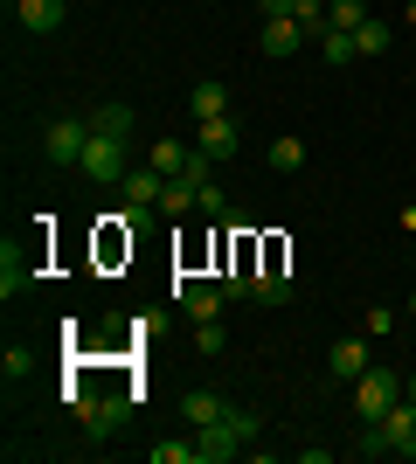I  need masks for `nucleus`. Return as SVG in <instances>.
I'll return each instance as SVG.
<instances>
[{
    "label": "nucleus",
    "mask_w": 416,
    "mask_h": 464,
    "mask_svg": "<svg viewBox=\"0 0 416 464\" xmlns=\"http://www.w3.org/2000/svg\"><path fill=\"white\" fill-rule=\"evenodd\" d=\"M257 430H264L257 409H229V416H216L208 430H195V437H201V464H229L250 437H257Z\"/></svg>",
    "instance_id": "obj_1"
},
{
    "label": "nucleus",
    "mask_w": 416,
    "mask_h": 464,
    "mask_svg": "<svg viewBox=\"0 0 416 464\" xmlns=\"http://www.w3.org/2000/svg\"><path fill=\"white\" fill-rule=\"evenodd\" d=\"M347 388H354V416H361V423H382V416L402 402V388H410V382L389 374V368H368L361 382H347Z\"/></svg>",
    "instance_id": "obj_2"
},
{
    "label": "nucleus",
    "mask_w": 416,
    "mask_h": 464,
    "mask_svg": "<svg viewBox=\"0 0 416 464\" xmlns=\"http://www.w3.org/2000/svg\"><path fill=\"white\" fill-rule=\"evenodd\" d=\"M35 285H42V250L35 243H7L0 250V298L15 305L21 291H35Z\"/></svg>",
    "instance_id": "obj_3"
},
{
    "label": "nucleus",
    "mask_w": 416,
    "mask_h": 464,
    "mask_svg": "<svg viewBox=\"0 0 416 464\" xmlns=\"http://www.w3.org/2000/svg\"><path fill=\"white\" fill-rule=\"evenodd\" d=\"M83 146H91V118H56V125H42V153L56 160V167H83Z\"/></svg>",
    "instance_id": "obj_4"
},
{
    "label": "nucleus",
    "mask_w": 416,
    "mask_h": 464,
    "mask_svg": "<svg viewBox=\"0 0 416 464\" xmlns=\"http://www.w3.org/2000/svg\"><path fill=\"white\" fill-rule=\"evenodd\" d=\"M83 174L98 180V188H119V180H125V139L91 132V146H83Z\"/></svg>",
    "instance_id": "obj_5"
},
{
    "label": "nucleus",
    "mask_w": 416,
    "mask_h": 464,
    "mask_svg": "<svg viewBox=\"0 0 416 464\" xmlns=\"http://www.w3.org/2000/svg\"><path fill=\"white\" fill-rule=\"evenodd\" d=\"M125 208H160V194H167V174H160L153 160H146V167H125Z\"/></svg>",
    "instance_id": "obj_6"
},
{
    "label": "nucleus",
    "mask_w": 416,
    "mask_h": 464,
    "mask_svg": "<svg viewBox=\"0 0 416 464\" xmlns=\"http://www.w3.org/2000/svg\"><path fill=\"white\" fill-rule=\"evenodd\" d=\"M15 21L28 35H56L63 21H70V0H15Z\"/></svg>",
    "instance_id": "obj_7"
},
{
    "label": "nucleus",
    "mask_w": 416,
    "mask_h": 464,
    "mask_svg": "<svg viewBox=\"0 0 416 464\" xmlns=\"http://www.w3.org/2000/svg\"><path fill=\"white\" fill-rule=\"evenodd\" d=\"M237 139H243L237 118H201V125H195V146L216 160V167H222V160H237Z\"/></svg>",
    "instance_id": "obj_8"
},
{
    "label": "nucleus",
    "mask_w": 416,
    "mask_h": 464,
    "mask_svg": "<svg viewBox=\"0 0 416 464\" xmlns=\"http://www.w3.org/2000/svg\"><path fill=\"white\" fill-rule=\"evenodd\" d=\"M174 305L201 326V319H222V305H229V298H222V285H174Z\"/></svg>",
    "instance_id": "obj_9"
},
{
    "label": "nucleus",
    "mask_w": 416,
    "mask_h": 464,
    "mask_svg": "<svg viewBox=\"0 0 416 464\" xmlns=\"http://www.w3.org/2000/svg\"><path fill=\"white\" fill-rule=\"evenodd\" d=\"M382 430H389V450H396V458H416V402H410V395L382 416Z\"/></svg>",
    "instance_id": "obj_10"
},
{
    "label": "nucleus",
    "mask_w": 416,
    "mask_h": 464,
    "mask_svg": "<svg viewBox=\"0 0 416 464\" xmlns=\"http://www.w3.org/2000/svg\"><path fill=\"white\" fill-rule=\"evenodd\" d=\"M125 416H132V395H98V402L83 409V430H91V437H111Z\"/></svg>",
    "instance_id": "obj_11"
},
{
    "label": "nucleus",
    "mask_w": 416,
    "mask_h": 464,
    "mask_svg": "<svg viewBox=\"0 0 416 464\" xmlns=\"http://www.w3.org/2000/svg\"><path fill=\"white\" fill-rule=\"evenodd\" d=\"M305 42H313L305 21H264V56H298Z\"/></svg>",
    "instance_id": "obj_12"
},
{
    "label": "nucleus",
    "mask_w": 416,
    "mask_h": 464,
    "mask_svg": "<svg viewBox=\"0 0 416 464\" xmlns=\"http://www.w3.org/2000/svg\"><path fill=\"white\" fill-rule=\"evenodd\" d=\"M188 118H195V125L201 118H229V91H222L216 77H201L195 91H188Z\"/></svg>",
    "instance_id": "obj_13"
},
{
    "label": "nucleus",
    "mask_w": 416,
    "mask_h": 464,
    "mask_svg": "<svg viewBox=\"0 0 416 464\" xmlns=\"http://www.w3.org/2000/svg\"><path fill=\"white\" fill-rule=\"evenodd\" d=\"M229 409H237V402H229V395H216V388H195V395L180 402V416H188V423H195V430H208V423H216V416H229Z\"/></svg>",
    "instance_id": "obj_14"
},
{
    "label": "nucleus",
    "mask_w": 416,
    "mask_h": 464,
    "mask_svg": "<svg viewBox=\"0 0 416 464\" xmlns=\"http://www.w3.org/2000/svg\"><path fill=\"white\" fill-rule=\"evenodd\" d=\"M326 368H334V382H361L375 361H368V347H361V340H340V347L326 353Z\"/></svg>",
    "instance_id": "obj_15"
},
{
    "label": "nucleus",
    "mask_w": 416,
    "mask_h": 464,
    "mask_svg": "<svg viewBox=\"0 0 416 464\" xmlns=\"http://www.w3.org/2000/svg\"><path fill=\"white\" fill-rule=\"evenodd\" d=\"M160 215H174V222H180V215H201V188H195V180H167Z\"/></svg>",
    "instance_id": "obj_16"
},
{
    "label": "nucleus",
    "mask_w": 416,
    "mask_h": 464,
    "mask_svg": "<svg viewBox=\"0 0 416 464\" xmlns=\"http://www.w3.org/2000/svg\"><path fill=\"white\" fill-rule=\"evenodd\" d=\"M91 132H104V139H132V104H98V111H91Z\"/></svg>",
    "instance_id": "obj_17"
},
{
    "label": "nucleus",
    "mask_w": 416,
    "mask_h": 464,
    "mask_svg": "<svg viewBox=\"0 0 416 464\" xmlns=\"http://www.w3.org/2000/svg\"><path fill=\"white\" fill-rule=\"evenodd\" d=\"M389 42H396V28H389V21H382V14H368V21H361V28H354V49H361V56H382Z\"/></svg>",
    "instance_id": "obj_18"
},
{
    "label": "nucleus",
    "mask_w": 416,
    "mask_h": 464,
    "mask_svg": "<svg viewBox=\"0 0 416 464\" xmlns=\"http://www.w3.org/2000/svg\"><path fill=\"white\" fill-rule=\"evenodd\" d=\"M188 153H195V146H180V139H153V153H146V160H153L160 174L174 180V174H180V167H188Z\"/></svg>",
    "instance_id": "obj_19"
},
{
    "label": "nucleus",
    "mask_w": 416,
    "mask_h": 464,
    "mask_svg": "<svg viewBox=\"0 0 416 464\" xmlns=\"http://www.w3.org/2000/svg\"><path fill=\"white\" fill-rule=\"evenodd\" d=\"M271 167H277V174H298V167H305V139H298V132L271 139Z\"/></svg>",
    "instance_id": "obj_20"
},
{
    "label": "nucleus",
    "mask_w": 416,
    "mask_h": 464,
    "mask_svg": "<svg viewBox=\"0 0 416 464\" xmlns=\"http://www.w3.org/2000/svg\"><path fill=\"white\" fill-rule=\"evenodd\" d=\"M319 56L326 63H354L361 49H354V28H326V35H319Z\"/></svg>",
    "instance_id": "obj_21"
},
{
    "label": "nucleus",
    "mask_w": 416,
    "mask_h": 464,
    "mask_svg": "<svg viewBox=\"0 0 416 464\" xmlns=\"http://www.w3.org/2000/svg\"><path fill=\"white\" fill-rule=\"evenodd\" d=\"M153 464H201V437H188V444H153Z\"/></svg>",
    "instance_id": "obj_22"
},
{
    "label": "nucleus",
    "mask_w": 416,
    "mask_h": 464,
    "mask_svg": "<svg viewBox=\"0 0 416 464\" xmlns=\"http://www.w3.org/2000/svg\"><path fill=\"white\" fill-rule=\"evenodd\" d=\"M257 298L264 305H292V277L285 271H257Z\"/></svg>",
    "instance_id": "obj_23"
},
{
    "label": "nucleus",
    "mask_w": 416,
    "mask_h": 464,
    "mask_svg": "<svg viewBox=\"0 0 416 464\" xmlns=\"http://www.w3.org/2000/svg\"><path fill=\"white\" fill-rule=\"evenodd\" d=\"M326 21H334V28H361V21H368V0H326Z\"/></svg>",
    "instance_id": "obj_24"
},
{
    "label": "nucleus",
    "mask_w": 416,
    "mask_h": 464,
    "mask_svg": "<svg viewBox=\"0 0 416 464\" xmlns=\"http://www.w3.org/2000/svg\"><path fill=\"white\" fill-rule=\"evenodd\" d=\"M195 347L201 353H222V347H229V326H222V319H201V326H195Z\"/></svg>",
    "instance_id": "obj_25"
},
{
    "label": "nucleus",
    "mask_w": 416,
    "mask_h": 464,
    "mask_svg": "<svg viewBox=\"0 0 416 464\" xmlns=\"http://www.w3.org/2000/svg\"><path fill=\"white\" fill-rule=\"evenodd\" d=\"M0 368H7V382H21V374L35 368V353H28V347H7V353H0Z\"/></svg>",
    "instance_id": "obj_26"
},
{
    "label": "nucleus",
    "mask_w": 416,
    "mask_h": 464,
    "mask_svg": "<svg viewBox=\"0 0 416 464\" xmlns=\"http://www.w3.org/2000/svg\"><path fill=\"white\" fill-rule=\"evenodd\" d=\"M201 215H222V222H229V201H222L216 180H201Z\"/></svg>",
    "instance_id": "obj_27"
},
{
    "label": "nucleus",
    "mask_w": 416,
    "mask_h": 464,
    "mask_svg": "<svg viewBox=\"0 0 416 464\" xmlns=\"http://www.w3.org/2000/svg\"><path fill=\"white\" fill-rule=\"evenodd\" d=\"M368 333H396V312H389V305H368Z\"/></svg>",
    "instance_id": "obj_28"
},
{
    "label": "nucleus",
    "mask_w": 416,
    "mask_h": 464,
    "mask_svg": "<svg viewBox=\"0 0 416 464\" xmlns=\"http://www.w3.org/2000/svg\"><path fill=\"white\" fill-rule=\"evenodd\" d=\"M257 7H264V21H292L298 0H257Z\"/></svg>",
    "instance_id": "obj_29"
},
{
    "label": "nucleus",
    "mask_w": 416,
    "mask_h": 464,
    "mask_svg": "<svg viewBox=\"0 0 416 464\" xmlns=\"http://www.w3.org/2000/svg\"><path fill=\"white\" fill-rule=\"evenodd\" d=\"M402 229H416V208H402Z\"/></svg>",
    "instance_id": "obj_30"
},
{
    "label": "nucleus",
    "mask_w": 416,
    "mask_h": 464,
    "mask_svg": "<svg viewBox=\"0 0 416 464\" xmlns=\"http://www.w3.org/2000/svg\"><path fill=\"white\" fill-rule=\"evenodd\" d=\"M402 395H410V402H416V374H410V388H402Z\"/></svg>",
    "instance_id": "obj_31"
},
{
    "label": "nucleus",
    "mask_w": 416,
    "mask_h": 464,
    "mask_svg": "<svg viewBox=\"0 0 416 464\" xmlns=\"http://www.w3.org/2000/svg\"><path fill=\"white\" fill-rule=\"evenodd\" d=\"M402 14H410V21H416V0H410V7H402Z\"/></svg>",
    "instance_id": "obj_32"
},
{
    "label": "nucleus",
    "mask_w": 416,
    "mask_h": 464,
    "mask_svg": "<svg viewBox=\"0 0 416 464\" xmlns=\"http://www.w3.org/2000/svg\"><path fill=\"white\" fill-rule=\"evenodd\" d=\"M410 319H416V291H410Z\"/></svg>",
    "instance_id": "obj_33"
}]
</instances>
